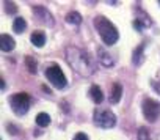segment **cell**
Returning a JSON list of instances; mask_svg holds the SVG:
<instances>
[{
  "instance_id": "obj_1",
  "label": "cell",
  "mask_w": 160,
  "mask_h": 140,
  "mask_svg": "<svg viewBox=\"0 0 160 140\" xmlns=\"http://www.w3.org/2000/svg\"><path fill=\"white\" fill-rule=\"evenodd\" d=\"M64 57H66V61L69 63V66L80 76L88 77L96 71V66H94L91 57L83 49L75 47V46H68L64 50Z\"/></svg>"
},
{
  "instance_id": "obj_2",
  "label": "cell",
  "mask_w": 160,
  "mask_h": 140,
  "mask_svg": "<svg viewBox=\"0 0 160 140\" xmlns=\"http://www.w3.org/2000/svg\"><path fill=\"white\" fill-rule=\"evenodd\" d=\"M93 24H94V29L99 33V36L102 38V41H104L105 46H113L118 41L119 33H118L116 27L105 16H96L94 21H93Z\"/></svg>"
},
{
  "instance_id": "obj_3",
  "label": "cell",
  "mask_w": 160,
  "mask_h": 140,
  "mask_svg": "<svg viewBox=\"0 0 160 140\" xmlns=\"http://www.w3.org/2000/svg\"><path fill=\"white\" fill-rule=\"evenodd\" d=\"M93 121L96 126H99L102 129H110L116 124V117L112 110L104 109V107H98L93 113Z\"/></svg>"
},
{
  "instance_id": "obj_4",
  "label": "cell",
  "mask_w": 160,
  "mask_h": 140,
  "mask_svg": "<svg viewBox=\"0 0 160 140\" xmlns=\"http://www.w3.org/2000/svg\"><path fill=\"white\" fill-rule=\"evenodd\" d=\"M46 77H47V80L55 87V88H58V90H61V88H64L66 87V76H64V73L61 71V68L57 65V63H50V65H47V68H46Z\"/></svg>"
},
{
  "instance_id": "obj_5",
  "label": "cell",
  "mask_w": 160,
  "mask_h": 140,
  "mask_svg": "<svg viewBox=\"0 0 160 140\" xmlns=\"http://www.w3.org/2000/svg\"><path fill=\"white\" fill-rule=\"evenodd\" d=\"M30 104H32V99L27 93H16L10 98V106H11L13 112L19 117H22L28 112Z\"/></svg>"
},
{
  "instance_id": "obj_6",
  "label": "cell",
  "mask_w": 160,
  "mask_h": 140,
  "mask_svg": "<svg viewBox=\"0 0 160 140\" xmlns=\"http://www.w3.org/2000/svg\"><path fill=\"white\" fill-rule=\"evenodd\" d=\"M143 115L144 118L149 121V123H154L158 120L160 117V102L155 101V99H151V98H146L143 101Z\"/></svg>"
},
{
  "instance_id": "obj_7",
  "label": "cell",
  "mask_w": 160,
  "mask_h": 140,
  "mask_svg": "<svg viewBox=\"0 0 160 140\" xmlns=\"http://www.w3.org/2000/svg\"><path fill=\"white\" fill-rule=\"evenodd\" d=\"M33 13H35V19H36L38 22H41V24H44V25H49V27L53 25V18H52V14H50L46 8H42V7H35V8H33Z\"/></svg>"
},
{
  "instance_id": "obj_8",
  "label": "cell",
  "mask_w": 160,
  "mask_h": 140,
  "mask_svg": "<svg viewBox=\"0 0 160 140\" xmlns=\"http://www.w3.org/2000/svg\"><path fill=\"white\" fill-rule=\"evenodd\" d=\"M98 57H99V63L105 68H113L116 63V57H113L107 49L104 47H98Z\"/></svg>"
},
{
  "instance_id": "obj_9",
  "label": "cell",
  "mask_w": 160,
  "mask_h": 140,
  "mask_svg": "<svg viewBox=\"0 0 160 140\" xmlns=\"http://www.w3.org/2000/svg\"><path fill=\"white\" fill-rule=\"evenodd\" d=\"M14 47H16V41L11 35H7V33L0 35V49L3 52H11Z\"/></svg>"
},
{
  "instance_id": "obj_10",
  "label": "cell",
  "mask_w": 160,
  "mask_h": 140,
  "mask_svg": "<svg viewBox=\"0 0 160 140\" xmlns=\"http://www.w3.org/2000/svg\"><path fill=\"white\" fill-rule=\"evenodd\" d=\"M121 96H122V88L119 84H113L112 85V90H110V104H118L121 101Z\"/></svg>"
},
{
  "instance_id": "obj_11",
  "label": "cell",
  "mask_w": 160,
  "mask_h": 140,
  "mask_svg": "<svg viewBox=\"0 0 160 140\" xmlns=\"http://www.w3.org/2000/svg\"><path fill=\"white\" fill-rule=\"evenodd\" d=\"M144 46H146V43H141L135 50H133V55H132V61H133V65H137V66H140L143 61H144V54H143V50H144Z\"/></svg>"
},
{
  "instance_id": "obj_12",
  "label": "cell",
  "mask_w": 160,
  "mask_h": 140,
  "mask_svg": "<svg viewBox=\"0 0 160 140\" xmlns=\"http://www.w3.org/2000/svg\"><path fill=\"white\" fill-rule=\"evenodd\" d=\"M90 96L94 101V104H101L104 101V93H102L99 85H91L90 87Z\"/></svg>"
},
{
  "instance_id": "obj_13",
  "label": "cell",
  "mask_w": 160,
  "mask_h": 140,
  "mask_svg": "<svg viewBox=\"0 0 160 140\" xmlns=\"http://www.w3.org/2000/svg\"><path fill=\"white\" fill-rule=\"evenodd\" d=\"M135 16H137V18H135V21H137L143 29H146V27H149V25L152 24V22H151V18H149L143 10H137V14H135Z\"/></svg>"
},
{
  "instance_id": "obj_14",
  "label": "cell",
  "mask_w": 160,
  "mask_h": 140,
  "mask_svg": "<svg viewBox=\"0 0 160 140\" xmlns=\"http://www.w3.org/2000/svg\"><path fill=\"white\" fill-rule=\"evenodd\" d=\"M30 41L35 47H42L46 44V35L42 32H33L30 36Z\"/></svg>"
},
{
  "instance_id": "obj_15",
  "label": "cell",
  "mask_w": 160,
  "mask_h": 140,
  "mask_svg": "<svg viewBox=\"0 0 160 140\" xmlns=\"http://www.w3.org/2000/svg\"><path fill=\"white\" fill-rule=\"evenodd\" d=\"M25 29H27L25 19H24V18H16L14 22H13V30H14L16 33H22V32H25Z\"/></svg>"
},
{
  "instance_id": "obj_16",
  "label": "cell",
  "mask_w": 160,
  "mask_h": 140,
  "mask_svg": "<svg viewBox=\"0 0 160 140\" xmlns=\"http://www.w3.org/2000/svg\"><path fill=\"white\" fill-rule=\"evenodd\" d=\"M36 124H38L39 127L49 126V124H50V117H49V113H46V112L38 113V115H36Z\"/></svg>"
},
{
  "instance_id": "obj_17",
  "label": "cell",
  "mask_w": 160,
  "mask_h": 140,
  "mask_svg": "<svg viewBox=\"0 0 160 140\" xmlns=\"http://www.w3.org/2000/svg\"><path fill=\"white\" fill-rule=\"evenodd\" d=\"M66 22L74 24V25H80V22H82V16H80V13H77V11H71L66 16Z\"/></svg>"
},
{
  "instance_id": "obj_18",
  "label": "cell",
  "mask_w": 160,
  "mask_h": 140,
  "mask_svg": "<svg viewBox=\"0 0 160 140\" xmlns=\"http://www.w3.org/2000/svg\"><path fill=\"white\" fill-rule=\"evenodd\" d=\"M25 63H27L28 71H30L32 74H35V73H36V69H38V66H36V60H35L33 57H27V58H25Z\"/></svg>"
},
{
  "instance_id": "obj_19",
  "label": "cell",
  "mask_w": 160,
  "mask_h": 140,
  "mask_svg": "<svg viewBox=\"0 0 160 140\" xmlns=\"http://www.w3.org/2000/svg\"><path fill=\"white\" fill-rule=\"evenodd\" d=\"M138 140H152L151 138V134H149V131L146 127H140V131H138Z\"/></svg>"
},
{
  "instance_id": "obj_20",
  "label": "cell",
  "mask_w": 160,
  "mask_h": 140,
  "mask_svg": "<svg viewBox=\"0 0 160 140\" xmlns=\"http://www.w3.org/2000/svg\"><path fill=\"white\" fill-rule=\"evenodd\" d=\"M74 140H88V135L83 134V132H78V134H75Z\"/></svg>"
},
{
  "instance_id": "obj_21",
  "label": "cell",
  "mask_w": 160,
  "mask_h": 140,
  "mask_svg": "<svg viewBox=\"0 0 160 140\" xmlns=\"http://www.w3.org/2000/svg\"><path fill=\"white\" fill-rule=\"evenodd\" d=\"M7 11H8V13H16V7H14V5L10 7V2H7Z\"/></svg>"
},
{
  "instance_id": "obj_22",
  "label": "cell",
  "mask_w": 160,
  "mask_h": 140,
  "mask_svg": "<svg viewBox=\"0 0 160 140\" xmlns=\"http://www.w3.org/2000/svg\"><path fill=\"white\" fill-rule=\"evenodd\" d=\"M158 3H160V2H158Z\"/></svg>"
}]
</instances>
